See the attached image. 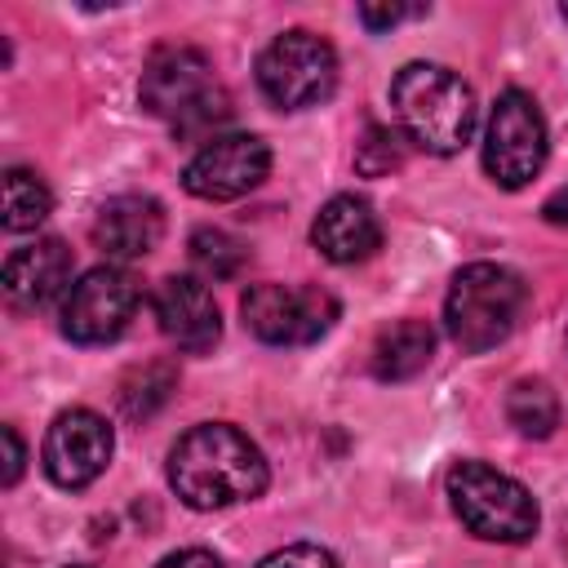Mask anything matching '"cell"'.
I'll list each match as a JSON object with an SVG mask.
<instances>
[{"label": "cell", "mask_w": 568, "mask_h": 568, "mask_svg": "<svg viewBox=\"0 0 568 568\" xmlns=\"http://www.w3.org/2000/svg\"><path fill=\"white\" fill-rule=\"evenodd\" d=\"M448 501L479 541H501V546L528 541L541 519L532 493L519 479L493 470L488 462H457L448 470Z\"/></svg>", "instance_id": "obj_5"}, {"label": "cell", "mask_w": 568, "mask_h": 568, "mask_svg": "<svg viewBox=\"0 0 568 568\" xmlns=\"http://www.w3.org/2000/svg\"><path fill=\"white\" fill-rule=\"evenodd\" d=\"M257 84L280 111L320 106L337 89V53L324 36L293 27L275 36L257 58Z\"/></svg>", "instance_id": "obj_6"}, {"label": "cell", "mask_w": 568, "mask_h": 568, "mask_svg": "<svg viewBox=\"0 0 568 568\" xmlns=\"http://www.w3.org/2000/svg\"><path fill=\"white\" fill-rule=\"evenodd\" d=\"M155 568H222V559L209 555V550H173V555H164Z\"/></svg>", "instance_id": "obj_25"}, {"label": "cell", "mask_w": 568, "mask_h": 568, "mask_svg": "<svg viewBox=\"0 0 568 568\" xmlns=\"http://www.w3.org/2000/svg\"><path fill=\"white\" fill-rule=\"evenodd\" d=\"M541 217H546V222H555V226H568V186H559V191H550V195H546Z\"/></svg>", "instance_id": "obj_26"}, {"label": "cell", "mask_w": 568, "mask_h": 568, "mask_svg": "<svg viewBox=\"0 0 568 568\" xmlns=\"http://www.w3.org/2000/svg\"><path fill=\"white\" fill-rule=\"evenodd\" d=\"M138 302L142 288L124 266H93L62 297V333L75 346H106L129 328Z\"/></svg>", "instance_id": "obj_9"}, {"label": "cell", "mask_w": 568, "mask_h": 568, "mask_svg": "<svg viewBox=\"0 0 568 568\" xmlns=\"http://www.w3.org/2000/svg\"><path fill=\"white\" fill-rule=\"evenodd\" d=\"M173 382H178V373L169 368V364H142V368H133L129 377H124V386H120V408H124V417H151L164 399H169V390H173Z\"/></svg>", "instance_id": "obj_20"}, {"label": "cell", "mask_w": 568, "mask_h": 568, "mask_svg": "<svg viewBox=\"0 0 568 568\" xmlns=\"http://www.w3.org/2000/svg\"><path fill=\"white\" fill-rule=\"evenodd\" d=\"M257 568H337V559L324 550V546H311V541H297V546H284V550H271Z\"/></svg>", "instance_id": "obj_22"}, {"label": "cell", "mask_w": 568, "mask_h": 568, "mask_svg": "<svg viewBox=\"0 0 568 568\" xmlns=\"http://www.w3.org/2000/svg\"><path fill=\"white\" fill-rule=\"evenodd\" d=\"M151 311L160 320V333L182 346L186 355H204L222 337V315L204 280L195 275H164L151 293Z\"/></svg>", "instance_id": "obj_12"}, {"label": "cell", "mask_w": 568, "mask_h": 568, "mask_svg": "<svg viewBox=\"0 0 568 568\" xmlns=\"http://www.w3.org/2000/svg\"><path fill=\"white\" fill-rule=\"evenodd\" d=\"M49 213H53L49 186L31 169H9L4 173V231H13V235L36 231Z\"/></svg>", "instance_id": "obj_18"}, {"label": "cell", "mask_w": 568, "mask_h": 568, "mask_svg": "<svg viewBox=\"0 0 568 568\" xmlns=\"http://www.w3.org/2000/svg\"><path fill=\"white\" fill-rule=\"evenodd\" d=\"M435 355V333L426 320H399L390 324L373 346V373L382 382H408L417 377Z\"/></svg>", "instance_id": "obj_16"}, {"label": "cell", "mask_w": 568, "mask_h": 568, "mask_svg": "<svg viewBox=\"0 0 568 568\" xmlns=\"http://www.w3.org/2000/svg\"><path fill=\"white\" fill-rule=\"evenodd\" d=\"M524 306H528V284L519 271L497 266V262H470L448 284L444 324L462 351L479 355L515 333Z\"/></svg>", "instance_id": "obj_4"}, {"label": "cell", "mask_w": 568, "mask_h": 568, "mask_svg": "<svg viewBox=\"0 0 568 568\" xmlns=\"http://www.w3.org/2000/svg\"><path fill=\"white\" fill-rule=\"evenodd\" d=\"M404 13H408L404 4H359V22H364L368 31H386V27H395Z\"/></svg>", "instance_id": "obj_24"}, {"label": "cell", "mask_w": 568, "mask_h": 568, "mask_svg": "<svg viewBox=\"0 0 568 568\" xmlns=\"http://www.w3.org/2000/svg\"><path fill=\"white\" fill-rule=\"evenodd\" d=\"M266 479L271 475L262 448L226 422L191 426L169 453V484L191 510H222L235 501H253L262 497Z\"/></svg>", "instance_id": "obj_1"}, {"label": "cell", "mask_w": 568, "mask_h": 568, "mask_svg": "<svg viewBox=\"0 0 568 568\" xmlns=\"http://www.w3.org/2000/svg\"><path fill=\"white\" fill-rule=\"evenodd\" d=\"M240 315L244 328L271 346H306L315 337H324L337 320V297L320 284H253L240 297Z\"/></svg>", "instance_id": "obj_8"}, {"label": "cell", "mask_w": 568, "mask_h": 568, "mask_svg": "<svg viewBox=\"0 0 568 568\" xmlns=\"http://www.w3.org/2000/svg\"><path fill=\"white\" fill-rule=\"evenodd\" d=\"M142 106L160 115L178 138H213L231 115V98L213 75V62L191 44H164L142 67Z\"/></svg>", "instance_id": "obj_3"}, {"label": "cell", "mask_w": 568, "mask_h": 568, "mask_svg": "<svg viewBox=\"0 0 568 568\" xmlns=\"http://www.w3.org/2000/svg\"><path fill=\"white\" fill-rule=\"evenodd\" d=\"M111 448H115V435L106 417H98L93 408H67L44 430L40 462L58 488H89L106 470Z\"/></svg>", "instance_id": "obj_11"}, {"label": "cell", "mask_w": 568, "mask_h": 568, "mask_svg": "<svg viewBox=\"0 0 568 568\" xmlns=\"http://www.w3.org/2000/svg\"><path fill=\"white\" fill-rule=\"evenodd\" d=\"M390 106L404 138L430 155H457L475 133V93L439 62L399 67L390 80Z\"/></svg>", "instance_id": "obj_2"}, {"label": "cell", "mask_w": 568, "mask_h": 568, "mask_svg": "<svg viewBox=\"0 0 568 568\" xmlns=\"http://www.w3.org/2000/svg\"><path fill=\"white\" fill-rule=\"evenodd\" d=\"M506 417H510V426H515L519 435L546 439V435H555V426H559V395H555L546 382L524 377V382H515L510 395H506Z\"/></svg>", "instance_id": "obj_17"}, {"label": "cell", "mask_w": 568, "mask_h": 568, "mask_svg": "<svg viewBox=\"0 0 568 568\" xmlns=\"http://www.w3.org/2000/svg\"><path fill=\"white\" fill-rule=\"evenodd\" d=\"M399 138L390 133V129H382V124H373L368 133H364V142L355 146V169L364 173V178H386L390 169H399Z\"/></svg>", "instance_id": "obj_21"}, {"label": "cell", "mask_w": 568, "mask_h": 568, "mask_svg": "<svg viewBox=\"0 0 568 568\" xmlns=\"http://www.w3.org/2000/svg\"><path fill=\"white\" fill-rule=\"evenodd\" d=\"M271 173V146L253 133L209 138L182 169V186L195 200H240Z\"/></svg>", "instance_id": "obj_10"}, {"label": "cell", "mask_w": 568, "mask_h": 568, "mask_svg": "<svg viewBox=\"0 0 568 568\" xmlns=\"http://www.w3.org/2000/svg\"><path fill=\"white\" fill-rule=\"evenodd\" d=\"M67 568H89V564H67Z\"/></svg>", "instance_id": "obj_28"}, {"label": "cell", "mask_w": 568, "mask_h": 568, "mask_svg": "<svg viewBox=\"0 0 568 568\" xmlns=\"http://www.w3.org/2000/svg\"><path fill=\"white\" fill-rule=\"evenodd\" d=\"M546 151H550V138H546L541 106L524 89H506L493 102L488 133H484V169H488V178L497 186H506V191H519L541 173Z\"/></svg>", "instance_id": "obj_7"}, {"label": "cell", "mask_w": 568, "mask_h": 568, "mask_svg": "<svg viewBox=\"0 0 568 568\" xmlns=\"http://www.w3.org/2000/svg\"><path fill=\"white\" fill-rule=\"evenodd\" d=\"M71 248L62 240H36L27 248H13L4 257V271H0V284H4V302L9 311H40L49 306L58 293L71 288Z\"/></svg>", "instance_id": "obj_13"}, {"label": "cell", "mask_w": 568, "mask_h": 568, "mask_svg": "<svg viewBox=\"0 0 568 568\" xmlns=\"http://www.w3.org/2000/svg\"><path fill=\"white\" fill-rule=\"evenodd\" d=\"M186 248H191V262L204 280H235L248 262V248L222 226H200Z\"/></svg>", "instance_id": "obj_19"}, {"label": "cell", "mask_w": 568, "mask_h": 568, "mask_svg": "<svg viewBox=\"0 0 568 568\" xmlns=\"http://www.w3.org/2000/svg\"><path fill=\"white\" fill-rule=\"evenodd\" d=\"M564 550H568V519H564Z\"/></svg>", "instance_id": "obj_27"}, {"label": "cell", "mask_w": 568, "mask_h": 568, "mask_svg": "<svg viewBox=\"0 0 568 568\" xmlns=\"http://www.w3.org/2000/svg\"><path fill=\"white\" fill-rule=\"evenodd\" d=\"M311 244L328 257V262H359L382 244V222L373 213L368 200L359 195H333L315 222H311Z\"/></svg>", "instance_id": "obj_15"}, {"label": "cell", "mask_w": 568, "mask_h": 568, "mask_svg": "<svg viewBox=\"0 0 568 568\" xmlns=\"http://www.w3.org/2000/svg\"><path fill=\"white\" fill-rule=\"evenodd\" d=\"M0 435H4V488H13V484H18V475H22L27 448H22V439H18V430H13V426H4Z\"/></svg>", "instance_id": "obj_23"}, {"label": "cell", "mask_w": 568, "mask_h": 568, "mask_svg": "<svg viewBox=\"0 0 568 568\" xmlns=\"http://www.w3.org/2000/svg\"><path fill=\"white\" fill-rule=\"evenodd\" d=\"M160 235H164V209L151 195H133V191L115 195L93 217V244L120 262L146 257L160 244Z\"/></svg>", "instance_id": "obj_14"}]
</instances>
